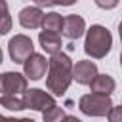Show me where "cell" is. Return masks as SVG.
I'll use <instances>...</instances> for the list:
<instances>
[{"instance_id":"6da1fadb","label":"cell","mask_w":122,"mask_h":122,"mask_svg":"<svg viewBox=\"0 0 122 122\" xmlns=\"http://www.w3.org/2000/svg\"><path fill=\"white\" fill-rule=\"evenodd\" d=\"M74 80V65L67 53H57L50 59V69H48V78L46 86L53 95H63L71 82Z\"/></svg>"},{"instance_id":"7a4b0ae2","label":"cell","mask_w":122,"mask_h":122,"mask_svg":"<svg viewBox=\"0 0 122 122\" xmlns=\"http://www.w3.org/2000/svg\"><path fill=\"white\" fill-rule=\"evenodd\" d=\"M112 46V36L103 25H92L86 32L84 40V51L92 55L93 59H101L111 51Z\"/></svg>"},{"instance_id":"3957f363","label":"cell","mask_w":122,"mask_h":122,"mask_svg":"<svg viewBox=\"0 0 122 122\" xmlns=\"http://www.w3.org/2000/svg\"><path fill=\"white\" fill-rule=\"evenodd\" d=\"M78 107L84 114L88 116H109L112 111V101L111 95H99V93H86L80 97Z\"/></svg>"},{"instance_id":"277c9868","label":"cell","mask_w":122,"mask_h":122,"mask_svg":"<svg viewBox=\"0 0 122 122\" xmlns=\"http://www.w3.org/2000/svg\"><path fill=\"white\" fill-rule=\"evenodd\" d=\"M8 51H10V57L13 63L25 65V61L30 55H34V46L27 34H15L8 44Z\"/></svg>"},{"instance_id":"5b68a950","label":"cell","mask_w":122,"mask_h":122,"mask_svg":"<svg viewBox=\"0 0 122 122\" xmlns=\"http://www.w3.org/2000/svg\"><path fill=\"white\" fill-rule=\"evenodd\" d=\"M23 99H25L27 109L40 111L42 114H44L46 111H50V109L57 107V105H55L53 95H50L48 92H44V90H40V88H32V90H29V92L23 95Z\"/></svg>"},{"instance_id":"8992f818","label":"cell","mask_w":122,"mask_h":122,"mask_svg":"<svg viewBox=\"0 0 122 122\" xmlns=\"http://www.w3.org/2000/svg\"><path fill=\"white\" fill-rule=\"evenodd\" d=\"M2 95H19V93H27L29 88H27V76L19 74V72H4L2 78Z\"/></svg>"},{"instance_id":"52a82bcc","label":"cell","mask_w":122,"mask_h":122,"mask_svg":"<svg viewBox=\"0 0 122 122\" xmlns=\"http://www.w3.org/2000/svg\"><path fill=\"white\" fill-rule=\"evenodd\" d=\"M46 69H50V61H46V57L42 53H34L30 55L25 65H23V71H25V76L30 78V80H40L44 74H46Z\"/></svg>"},{"instance_id":"ba28073f","label":"cell","mask_w":122,"mask_h":122,"mask_svg":"<svg viewBox=\"0 0 122 122\" xmlns=\"http://www.w3.org/2000/svg\"><path fill=\"white\" fill-rule=\"evenodd\" d=\"M44 17H46V13L38 6H27V8H23L19 11V23L25 29H38V27H42Z\"/></svg>"},{"instance_id":"9c48e42d","label":"cell","mask_w":122,"mask_h":122,"mask_svg":"<svg viewBox=\"0 0 122 122\" xmlns=\"http://www.w3.org/2000/svg\"><path fill=\"white\" fill-rule=\"evenodd\" d=\"M86 30V23L80 15L72 13V15H67L65 17V25H63V36H67L69 40H76L84 34Z\"/></svg>"},{"instance_id":"30bf717a","label":"cell","mask_w":122,"mask_h":122,"mask_svg":"<svg viewBox=\"0 0 122 122\" xmlns=\"http://www.w3.org/2000/svg\"><path fill=\"white\" fill-rule=\"evenodd\" d=\"M97 76V67L93 61H78L74 65V80L78 84H92Z\"/></svg>"},{"instance_id":"8fae6325","label":"cell","mask_w":122,"mask_h":122,"mask_svg":"<svg viewBox=\"0 0 122 122\" xmlns=\"http://www.w3.org/2000/svg\"><path fill=\"white\" fill-rule=\"evenodd\" d=\"M38 40H40L42 50L46 53H50L51 57L57 55V53H61V46L63 44H61V36L57 32H46V30H42L38 34Z\"/></svg>"},{"instance_id":"7c38bea8","label":"cell","mask_w":122,"mask_h":122,"mask_svg":"<svg viewBox=\"0 0 122 122\" xmlns=\"http://www.w3.org/2000/svg\"><path fill=\"white\" fill-rule=\"evenodd\" d=\"M114 86H116V82L109 74H97L95 80L90 84L92 93H99V95H111L114 92Z\"/></svg>"},{"instance_id":"4fadbf2b","label":"cell","mask_w":122,"mask_h":122,"mask_svg":"<svg viewBox=\"0 0 122 122\" xmlns=\"http://www.w3.org/2000/svg\"><path fill=\"white\" fill-rule=\"evenodd\" d=\"M63 25H65V17H61L57 11H50L46 13L44 17V23H42V29L46 32H63Z\"/></svg>"},{"instance_id":"5bb4252c","label":"cell","mask_w":122,"mask_h":122,"mask_svg":"<svg viewBox=\"0 0 122 122\" xmlns=\"http://www.w3.org/2000/svg\"><path fill=\"white\" fill-rule=\"evenodd\" d=\"M0 103H2V107L10 109V111H23V109H27L25 99L23 97H17V95H2L0 97Z\"/></svg>"},{"instance_id":"9a60e30c","label":"cell","mask_w":122,"mask_h":122,"mask_svg":"<svg viewBox=\"0 0 122 122\" xmlns=\"http://www.w3.org/2000/svg\"><path fill=\"white\" fill-rule=\"evenodd\" d=\"M0 15H2L0 32H2V34H8V32H10V29H11V17H10V11H8L6 2H0Z\"/></svg>"},{"instance_id":"2e32d148","label":"cell","mask_w":122,"mask_h":122,"mask_svg":"<svg viewBox=\"0 0 122 122\" xmlns=\"http://www.w3.org/2000/svg\"><path fill=\"white\" fill-rule=\"evenodd\" d=\"M42 118H44V122H63L65 112H63L61 107H53V109L46 111V112L42 114Z\"/></svg>"},{"instance_id":"e0dca14e","label":"cell","mask_w":122,"mask_h":122,"mask_svg":"<svg viewBox=\"0 0 122 122\" xmlns=\"http://www.w3.org/2000/svg\"><path fill=\"white\" fill-rule=\"evenodd\" d=\"M109 122H122V105L112 107V111L109 112Z\"/></svg>"},{"instance_id":"ac0fdd59","label":"cell","mask_w":122,"mask_h":122,"mask_svg":"<svg viewBox=\"0 0 122 122\" xmlns=\"http://www.w3.org/2000/svg\"><path fill=\"white\" fill-rule=\"evenodd\" d=\"M97 6H99V8H114L116 2H109V4H105V2H97Z\"/></svg>"},{"instance_id":"d6986e66","label":"cell","mask_w":122,"mask_h":122,"mask_svg":"<svg viewBox=\"0 0 122 122\" xmlns=\"http://www.w3.org/2000/svg\"><path fill=\"white\" fill-rule=\"evenodd\" d=\"M63 122H82L80 118H76V116H65L63 118Z\"/></svg>"},{"instance_id":"ffe728a7","label":"cell","mask_w":122,"mask_h":122,"mask_svg":"<svg viewBox=\"0 0 122 122\" xmlns=\"http://www.w3.org/2000/svg\"><path fill=\"white\" fill-rule=\"evenodd\" d=\"M13 122H34L32 118H19V120H13Z\"/></svg>"},{"instance_id":"44dd1931","label":"cell","mask_w":122,"mask_h":122,"mask_svg":"<svg viewBox=\"0 0 122 122\" xmlns=\"http://www.w3.org/2000/svg\"><path fill=\"white\" fill-rule=\"evenodd\" d=\"M0 122H13V118H8V116H2Z\"/></svg>"},{"instance_id":"7402d4cb","label":"cell","mask_w":122,"mask_h":122,"mask_svg":"<svg viewBox=\"0 0 122 122\" xmlns=\"http://www.w3.org/2000/svg\"><path fill=\"white\" fill-rule=\"evenodd\" d=\"M118 32H120V40H122V21H120V25H118Z\"/></svg>"},{"instance_id":"603a6c76","label":"cell","mask_w":122,"mask_h":122,"mask_svg":"<svg viewBox=\"0 0 122 122\" xmlns=\"http://www.w3.org/2000/svg\"><path fill=\"white\" fill-rule=\"evenodd\" d=\"M120 65H122V53H120Z\"/></svg>"}]
</instances>
